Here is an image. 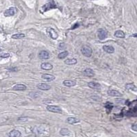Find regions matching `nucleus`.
<instances>
[{
  "mask_svg": "<svg viewBox=\"0 0 137 137\" xmlns=\"http://www.w3.org/2000/svg\"><path fill=\"white\" fill-rule=\"evenodd\" d=\"M57 8H58V6L56 4V3L54 2V0H52V1H50V2L47 3L44 6H43L41 9L42 11H44V12H47V11H50V10Z\"/></svg>",
  "mask_w": 137,
  "mask_h": 137,
  "instance_id": "f257e3e1",
  "label": "nucleus"
},
{
  "mask_svg": "<svg viewBox=\"0 0 137 137\" xmlns=\"http://www.w3.org/2000/svg\"><path fill=\"white\" fill-rule=\"evenodd\" d=\"M81 52L82 54H83L84 56H86V57H88L89 58L92 56V54H93V50L90 47L87 45L83 46L81 49Z\"/></svg>",
  "mask_w": 137,
  "mask_h": 137,
  "instance_id": "f03ea898",
  "label": "nucleus"
},
{
  "mask_svg": "<svg viewBox=\"0 0 137 137\" xmlns=\"http://www.w3.org/2000/svg\"><path fill=\"white\" fill-rule=\"evenodd\" d=\"M47 110L50 112H55V113H62V108L58 106H53V105H50V106H47Z\"/></svg>",
  "mask_w": 137,
  "mask_h": 137,
  "instance_id": "7ed1b4c3",
  "label": "nucleus"
},
{
  "mask_svg": "<svg viewBox=\"0 0 137 137\" xmlns=\"http://www.w3.org/2000/svg\"><path fill=\"white\" fill-rule=\"evenodd\" d=\"M17 10L16 8L15 7H11L10 8L7 9L6 11H5L4 15L5 17H12V16H14V15L17 13Z\"/></svg>",
  "mask_w": 137,
  "mask_h": 137,
  "instance_id": "20e7f679",
  "label": "nucleus"
},
{
  "mask_svg": "<svg viewBox=\"0 0 137 137\" xmlns=\"http://www.w3.org/2000/svg\"><path fill=\"white\" fill-rule=\"evenodd\" d=\"M47 32L48 35L50 36V37L51 38H52V39L56 40L58 38V33L55 31V30H54L53 28H52V27L47 28Z\"/></svg>",
  "mask_w": 137,
  "mask_h": 137,
  "instance_id": "39448f33",
  "label": "nucleus"
},
{
  "mask_svg": "<svg viewBox=\"0 0 137 137\" xmlns=\"http://www.w3.org/2000/svg\"><path fill=\"white\" fill-rule=\"evenodd\" d=\"M108 36V32L105 29L100 28L98 30V38L100 40H104Z\"/></svg>",
  "mask_w": 137,
  "mask_h": 137,
  "instance_id": "423d86ee",
  "label": "nucleus"
},
{
  "mask_svg": "<svg viewBox=\"0 0 137 137\" xmlns=\"http://www.w3.org/2000/svg\"><path fill=\"white\" fill-rule=\"evenodd\" d=\"M38 56H39V58L41 59L45 60V59L50 58V54H49V52L45 51V50H43V51L40 52L39 54H38Z\"/></svg>",
  "mask_w": 137,
  "mask_h": 137,
  "instance_id": "0eeeda50",
  "label": "nucleus"
},
{
  "mask_svg": "<svg viewBox=\"0 0 137 137\" xmlns=\"http://www.w3.org/2000/svg\"><path fill=\"white\" fill-rule=\"evenodd\" d=\"M88 86L93 89H101V84L95 82H90L88 83Z\"/></svg>",
  "mask_w": 137,
  "mask_h": 137,
  "instance_id": "6e6552de",
  "label": "nucleus"
},
{
  "mask_svg": "<svg viewBox=\"0 0 137 137\" xmlns=\"http://www.w3.org/2000/svg\"><path fill=\"white\" fill-rule=\"evenodd\" d=\"M42 79L45 80V81L50 82L54 80L55 79V77H54L53 75H51V74H48V73H45V74H43L42 75Z\"/></svg>",
  "mask_w": 137,
  "mask_h": 137,
  "instance_id": "1a4fd4ad",
  "label": "nucleus"
},
{
  "mask_svg": "<svg viewBox=\"0 0 137 137\" xmlns=\"http://www.w3.org/2000/svg\"><path fill=\"white\" fill-rule=\"evenodd\" d=\"M37 88L38 89L43 90V91H47L51 89V86L50 85H48L47 84L45 83H40L37 84Z\"/></svg>",
  "mask_w": 137,
  "mask_h": 137,
  "instance_id": "9d476101",
  "label": "nucleus"
},
{
  "mask_svg": "<svg viewBox=\"0 0 137 137\" xmlns=\"http://www.w3.org/2000/svg\"><path fill=\"white\" fill-rule=\"evenodd\" d=\"M83 74L85 76H87V77H93L94 75H95V73H94V71L91 68H86L85 69L83 72Z\"/></svg>",
  "mask_w": 137,
  "mask_h": 137,
  "instance_id": "9b49d317",
  "label": "nucleus"
},
{
  "mask_svg": "<svg viewBox=\"0 0 137 137\" xmlns=\"http://www.w3.org/2000/svg\"><path fill=\"white\" fill-rule=\"evenodd\" d=\"M108 94L112 97H121L122 95V94L120 92H119L118 91H116V90H109L108 91Z\"/></svg>",
  "mask_w": 137,
  "mask_h": 137,
  "instance_id": "f8f14e48",
  "label": "nucleus"
},
{
  "mask_svg": "<svg viewBox=\"0 0 137 137\" xmlns=\"http://www.w3.org/2000/svg\"><path fill=\"white\" fill-rule=\"evenodd\" d=\"M41 67L42 69H44V70H51L53 68V66H52V64H50L49 62H43L42 63L41 65Z\"/></svg>",
  "mask_w": 137,
  "mask_h": 137,
  "instance_id": "ddd939ff",
  "label": "nucleus"
},
{
  "mask_svg": "<svg viewBox=\"0 0 137 137\" xmlns=\"http://www.w3.org/2000/svg\"><path fill=\"white\" fill-rule=\"evenodd\" d=\"M21 135V134L19 131L17 130H13L10 132L8 136L9 137H20Z\"/></svg>",
  "mask_w": 137,
  "mask_h": 137,
  "instance_id": "4468645a",
  "label": "nucleus"
},
{
  "mask_svg": "<svg viewBox=\"0 0 137 137\" xmlns=\"http://www.w3.org/2000/svg\"><path fill=\"white\" fill-rule=\"evenodd\" d=\"M103 50L108 54H112L114 52V48L111 45H104L103 47Z\"/></svg>",
  "mask_w": 137,
  "mask_h": 137,
  "instance_id": "2eb2a0df",
  "label": "nucleus"
},
{
  "mask_svg": "<svg viewBox=\"0 0 137 137\" xmlns=\"http://www.w3.org/2000/svg\"><path fill=\"white\" fill-rule=\"evenodd\" d=\"M27 89V86L22 84H19L13 86V90L15 91H24Z\"/></svg>",
  "mask_w": 137,
  "mask_h": 137,
  "instance_id": "dca6fc26",
  "label": "nucleus"
},
{
  "mask_svg": "<svg viewBox=\"0 0 137 137\" xmlns=\"http://www.w3.org/2000/svg\"><path fill=\"white\" fill-rule=\"evenodd\" d=\"M63 84L66 86H68V87H71V86H75L76 83L75 82L73 81V80H64L63 82Z\"/></svg>",
  "mask_w": 137,
  "mask_h": 137,
  "instance_id": "f3484780",
  "label": "nucleus"
},
{
  "mask_svg": "<svg viewBox=\"0 0 137 137\" xmlns=\"http://www.w3.org/2000/svg\"><path fill=\"white\" fill-rule=\"evenodd\" d=\"M64 63L67 65H73L77 63V60L75 58H68L64 60Z\"/></svg>",
  "mask_w": 137,
  "mask_h": 137,
  "instance_id": "a211bd4d",
  "label": "nucleus"
},
{
  "mask_svg": "<svg viewBox=\"0 0 137 137\" xmlns=\"http://www.w3.org/2000/svg\"><path fill=\"white\" fill-rule=\"evenodd\" d=\"M66 122L69 124H75V123L80 122V120H78L76 118H74V117H68L66 119Z\"/></svg>",
  "mask_w": 137,
  "mask_h": 137,
  "instance_id": "6ab92c4d",
  "label": "nucleus"
},
{
  "mask_svg": "<svg viewBox=\"0 0 137 137\" xmlns=\"http://www.w3.org/2000/svg\"><path fill=\"white\" fill-rule=\"evenodd\" d=\"M114 36L117 38H125V34L123 31L121 30H116L114 33Z\"/></svg>",
  "mask_w": 137,
  "mask_h": 137,
  "instance_id": "aec40b11",
  "label": "nucleus"
},
{
  "mask_svg": "<svg viewBox=\"0 0 137 137\" xmlns=\"http://www.w3.org/2000/svg\"><path fill=\"white\" fill-rule=\"evenodd\" d=\"M24 37H25V34L22 33L16 34H13L12 36V38H14V39H20V38H22Z\"/></svg>",
  "mask_w": 137,
  "mask_h": 137,
  "instance_id": "412c9836",
  "label": "nucleus"
},
{
  "mask_svg": "<svg viewBox=\"0 0 137 137\" xmlns=\"http://www.w3.org/2000/svg\"><path fill=\"white\" fill-rule=\"evenodd\" d=\"M68 55V52H67V51H65V52H61L60 54H58V58H59V59H64V58H66Z\"/></svg>",
  "mask_w": 137,
  "mask_h": 137,
  "instance_id": "4be33fe9",
  "label": "nucleus"
},
{
  "mask_svg": "<svg viewBox=\"0 0 137 137\" xmlns=\"http://www.w3.org/2000/svg\"><path fill=\"white\" fill-rule=\"evenodd\" d=\"M60 133V134L62 135V136H66V135L69 134L70 132H69V130H68V129L62 128V129H61Z\"/></svg>",
  "mask_w": 137,
  "mask_h": 137,
  "instance_id": "5701e85b",
  "label": "nucleus"
},
{
  "mask_svg": "<svg viewBox=\"0 0 137 137\" xmlns=\"http://www.w3.org/2000/svg\"><path fill=\"white\" fill-rule=\"evenodd\" d=\"M126 89H130V90H134V91H136V86L134 84H126Z\"/></svg>",
  "mask_w": 137,
  "mask_h": 137,
  "instance_id": "b1692460",
  "label": "nucleus"
},
{
  "mask_svg": "<svg viewBox=\"0 0 137 137\" xmlns=\"http://www.w3.org/2000/svg\"><path fill=\"white\" fill-rule=\"evenodd\" d=\"M105 108L108 110V112H109L111 111L112 108H113V105H112V104H111V103H106V104H105Z\"/></svg>",
  "mask_w": 137,
  "mask_h": 137,
  "instance_id": "393cba45",
  "label": "nucleus"
},
{
  "mask_svg": "<svg viewBox=\"0 0 137 137\" xmlns=\"http://www.w3.org/2000/svg\"><path fill=\"white\" fill-rule=\"evenodd\" d=\"M10 57V54H3L2 55H0V58H6Z\"/></svg>",
  "mask_w": 137,
  "mask_h": 137,
  "instance_id": "a878e982",
  "label": "nucleus"
},
{
  "mask_svg": "<svg viewBox=\"0 0 137 137\" xmlns=\"http://www.w3.org/2000/svg\"><path fill=\"white\" fill-rule=\"evenodd\" d=\"M65 47H66V46H65V44L62 43H60V45H59L58 48H59L60 50H64V48H65Z\"/></svg>",
  "mask_w": 137,
  "mask_h": 137,
  "instance_id": "bb28decb",
  "label": "nucleus"
},
{
  "mask_svg": "<svg viewBox=\"0 0 137 137\" xmlns=\"http://www.w3.org/2000/svg\"><path fill=\"white\" fill-rule=\"evenodd\" d=\"M132 130H133L134 131V132H136L137 131V125L136 124V123H134V124H133L132 125Z\"/></svg>",
  "mask_w": 137,
  "mask_h": 137,
  "instance_id": "cd10ccee",
  "label": "nucleus"
},
{
  "mask_svg": "<svg viewBox=\"0 0 137 137\" xmlns=\"http://www.w3.org/2000/svg\"><path fill=\"white\" fill-rule=\"evenodd\" d=\"M79 25H80V24H79V23H75V25H73V27H71V29H72V30H73V29H75V28H76V27H79Z\"/></svg>",
  "mask_w": 137,
  "mask_h": 137,
  "instance_id": "c85d7f7f",
  "label": "nucleus"
},
{
  "mask_svg": "<svg viewBox=\"0 0 137 137\" xmlns=\"http://www.w3.org/2000/svg\"><path fill=\"white\" fill-rule=\"evenodd\" d=\"M132 36H136V34H134V35H132Z\"/></svg>",
  "mask_w": 137,
  "mask_h": 137,
  "instance_id": "c756f323",
  "label": "nucleus"
},
{
  "mask_svg": "<svg viewBox=\"0 0 137 137\" xmlns=\"http://www.w3.org/2000/svg\"><path fill=\"white\" fill-rule=\"evenodd\" d=\"M0 51H1V49H0Z\"/></svg>",
  "mask_w": 137,
  "mask_h": 137,
  "instance_id": "7c9ffc66",
  "label": "nucleus"
}]
</instances>
